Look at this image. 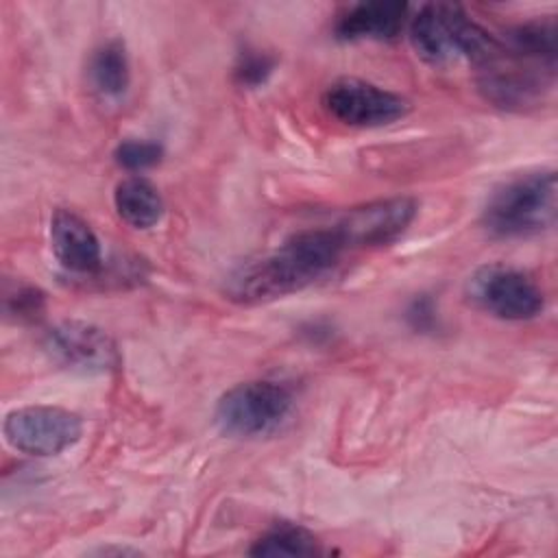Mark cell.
Returning <instances> with one entry per match:
<instances>
[{"label": "cell", "instance_id": "obj_1", "mask_svg": "<svg viewBox=\"0 0 558 558\" xmlns=\"http://www.w3.org/2000/svg\"><path fill=\"white\" fill-rule=\"evenodd\" d=\"M556 24L532 20L495 37L488 57L477 65L480 89L504 109H525L541 102L556 83Z\"/></svg>", "mask_w": 558, "mask_h": 558}, {"label": "cell", "instance_id": "obj_2", "mask_svg": "<svg viewBox=\"0 0 558 558\" xmlns=\"http://www.w3.org/2000/svg\"><path fill=\"white\" fill-rule=\"evenodd\" d=\"M344 251L333 227L294 233L272 253L238 266L227 277L225 294L242 305L281 299L325 277Z\"/></svg>", "mask_w": 558, "mask_h": 558}, {"label": "cell", "instance_id": "obj_3", "mask_svg": "<svg viewBox=\"0 0 558 558\" xmlns=\"http://www.w3.org/2000/svg\"><path fill=\"white\" fill-rule=\"evenodd\" d=\"M558 183L554 170L530 172L501 183L486 201L482 222L497 238H527L556 225Z\"/></svg>", "mask_w": 558, "mask_h": 558}, {"label": "cell", "instance_id": "obj_4", "mask_svg": "<svg viewBox=\"0 0 558 558\" xmlns=\"http://www.w3.org/2000/svg\"><path fill=\"white\" fill-rule=\"evenodd\" d=\"M414 52L429 65H449L466 59L480 65L495 46V37L475 24L458 4L432 2L410 22Z\"/></svg>", "mask_w": 558, "mask_h": 558}, {"label": "cell", "instance_id": "obj_5", "mask_svg": "<svg viewBox=\"0 0 558 558\" xmlns=\"http://www.w3.org/2000/svg\"><path fill=\"white\" fill-rule=\"evenodd\" d=\"M292 405L294 395L286 384L255 379L227 390L216 405L214 421L227 436L259 438L279 429Z\"/></svg>", "mask_w": 558, "mask_h": 558}, {"label": "cell", "instance_id": "obj_6", "mask_svg": "<svg viewBox=\"0 0 558 558\" xmlns=\"http://www.w3.org/2000/svg\"><path fill=\"white\" fill-rule=\"evenodd\" d=\"M466 296L480 310L501 320H530L545 307L543 290L523 270L490 264L477 268L466 281Z\"/></svg>", "mask_w": 558, "mask_h": 558}, {"label": "cell", "instance_id": "obj_7", "mask_svg": "<svg viewBox=\"0 0 558 558\" xmlns=\"http://www.w3.org/2000/svg\"><path fill=\"white\" fill-rule=\"evenodd\" d=\"M7 442L26 456H57L83 436V421L78 414L57 405H26L7 414Z\"/></svg>", "mask_w": 558, "mask_h": 558}, {"label": "cell", "instance_id": "obj_8", "mask_svg": "<svg viewBox=\"0 0 558 558\" xmlns=\"http://www.w3.org/2000/svg\"><path fill=\"white\" fill-rule=\"evenodd\" d=\"M323 107L338 122L357 129L392 124L410 109L403 96L360 78L333 81L323 94Z\"/></svg>", "mask_w": 558, "mask_h": 558}, {"label": "cell", "instance_id": "obj_9", "mask_svg": "<svg viewBox=\"0 0 558 558\" xmlns=\"http://www.w3.org/2000/svg\"><path fill=\"white\" fill-rule=\"evenodd\" d=\"M46 353L63 368L100 375L120 364L116 342L107 331L83 320H61L44 338Z\"/></svg>", "mask_w": 558, "mask_h": 558}, {"label": "cell", "instance_id": "obj_10", "mask_svg": "<svg viewBox=\"0 0 558 558\" xmlns=\"http://www.w3.org/2000/svg\"><path fill=\"white\" fill-rule=\"evenodd\" d=\"M414 198L395 196L349 209L333 227L344 248L381 246L397 240L416 218Z\"/></svg>", "mask_w": 558, "mask_h": 558}, {"label": "cell", "instance_id": "obj_11", "mask_svg": "<svg viewBox=\"0 0 558 558\" xmlns=\"http://www.w3.org/2000/svg\"><path fill=\"white\" fill-rule=\"evenodd\" d=\"M50 246L57 262L72 275H94L102 266L100 240L74 211L57 209L50 218Z\"/></svg>", "mask_w": 558, "mask_h": 558}, {"label": "cell", "instance_id": "obj_12", "mask_svg": "<svg viewBox=\"0 0 558 558\" xmlns=\"http://www.w3.org/2000/svg\"><path fill=\"white\" fill-rule=\"evenodd\" d=\"M408 20V4L399 0L360 2L336 22L333 33L342 41H384L397 37Z\"/></svg>", "mask_w": 558, "mask_h": 558}, {"label": "cell", "instance_id": "obj_13", "mask_svg": "<svg viewBox=\"0 0 558 558\" xmlns=\"http://www.w3.org/2000/svg\"><path fill=\"white\" fill-rule=\"evenodd\" d=\"M113 205L118 216L133 229H150L163 216V201L157 187L144 177H129L116 185Z\"/></svg>", "mask_w": 558, "mask_h": 558}, {"label": "cell", "instance_id": "obj_14", "mask_svg": "<svg viewBox=\"0 0 558 558\" xmlns=\"http://www.w3.org/2000/svg\"><path fill=\"white\" fill-rule=\"evenodd\" d=\"M87 76L94 92L100 98L113 100L124 96L131 83V68L124 46L118 39H113L96 48L87 65Z\"/></svg>", "mask_w": 558, "mask_h": 558}, {"label": "cell", "instance_id": "obj_15", "mask_svg": "<svg viewBox=\"0 0 558 558\" xmlns=\"http://www.w3.org/2000/svg\"><path fill=\"white\" fill-rule=\"evenodd\" d=\"M253 556H318L320 545L316 536L294 523H277L266 534H262L251 547Z\"/></svg>", "mask_w": 558, "mask_h": 558}, {"label": "cell", "instance_id": "obj_16", "mask_svg": "<svg viewBox=\"0 0 558 558\" xmlns=\"http://www.w3.org/2000/svg\"><path fill=\"white\" fill-rule=\"evenodd\" d=\"M161 155H163V148L157 142H148V140H124L118 144L113 153L118 166L133 172L157 166L161 161Z\"/></svg>", "mask_w": 558, "mask_h": 558}, {"label": "cell", "instance_id": "obj_17", "mask_svg": "<svg viewBox=\"0 0 558 558\" xmlns=\"http://www.w3.org/2000/svg\"><path fill=\"white\" fill-rule=\"evenodd\" d=\"M272 70H275V59L270 54L259 50H246L240 54L233 68V76H235V83L242 87H259L268 81Z\"/></svg>", "mask_w": 558, "mask_h": 558}, {"label": "cell", "instance_id": "obj_18", "mask_svg": "<svg viewBox=\"0 0 558 558\" xmlns=\"http://www.w3.org/2000/svg\"><path fill=\"white\" fill-rule=\"evenodd\" d=\"M4 307L17 318H33L44 310V294L33 286H15L13 292H7Z\"/></svg>", "mask_w": 558, "mask_h": 558}, {"label": "cell", "instance_id": "obj_19", "mask_svg": "<svg viewBox=\"0 0 558 558\" xmlns=\"http://www.w3.org/2000/svg\"><path fill=\"white\" fill-rule=\"evenodd\" d=\"M408 320L414 329H421V331L434 329V325H436L434 301L429 296H416L412 301V305L408 307Z\"/></svg>", "mask_w": 558, "mask_h": 558}]
</instances>
